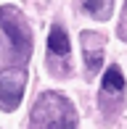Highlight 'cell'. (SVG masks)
Returning a JSON list of instances; mask_svg holds the SVG:
<instances>
[{
    "label": "cell",
    "instance_id": "cell-3",
    "mask_svg": "<svg viewBox=\"0 0 127 129\" xmlns=\"http://www.w3.org/2000/svg\"><path fill=\"white\" fill-rule=\"evenodd\" d=\"M5 32L13 37V42H16V45H21V37H19V32H16V26H13V24H5Z\"/></svg>",
    "mask_w": 127,
    "mask_h": 129
},
{
    "label": "cell",
    "instance_id": "cell-1",
    "mask_svg": "<svg viewBox=\"0 0 127 129\" xmlns=\"http://www.w3.org/2000/svg\"><path fill=\"white\" fill-rule=\"evenodd\" d=\"M48 48H50V53H56V55H66L69 53V37H66V32H64V26H53L50 29Z\"/></svg>",
    "mask_w": 127,
    "mask_h": 129
},
{
    "label": "cell",
    "instance_id": "cell-2",
    "mask_svg": "<svg viewBox=\"0 0 127 129\" xmlns=\"http://www.w3.org/2000/svg\"><path fill=\"white\" fill-rule=\"evenodd\" d=\"M101 84L106 87L109 92H119V90H124V77H122V71H119L117 66H111V69H106Z\"/></svg>",
    "mask_w": 127,
    "mask_h": 129
}]
</instances>
